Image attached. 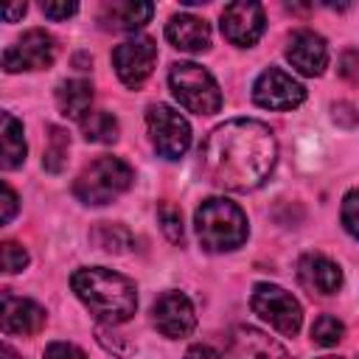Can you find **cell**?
<instances>
[{
	"label": "cell",
	"instance_id": "cell-13",
	"mask_svg": "<svg viewBox=\"0 0 359 359\" xmlns=\"http://www.w3.org/2000/svg\"><path fill=\"white\" fill-rule=\"evenodd\" d=\"M45 320H48V311L36 300L20 297L14 292L0 294V328H3V334L31 337V334L42 331Z\"/></svg>",
	"mask_w": 359,
	"mask_h": 359
},
{
	"label": "cell",
	"instance_id": "cell-8",
	"mask_svg": "<svg viewBox=\"0 0 359 359\" xmlns=\"http://www.w3.org/2000/svg\"><path fill=\"white\" fill-rule=\"evenodd\" d=\"M56 59V39L45 28H31L25 31L14 45L3 50V67L6 73H20V70H45Z\"/></svg>",
	"mask_w": 359,
	"mask_h": 359
},
{
	"label": "cell",
	"instance_id": "cell-16",
	"mask_svg": "<svg viewBox=\"0 0 359 359\" xmlns=\"http://www.w3.org/2000/svg\"><path fill=\"white\" fill-rule=\"evenodd\" d=\"M224 359H289V353L283 351L280 342H275L272 337L261 334L258 328L238 325L233 331V337H230Z\"/></svg>",
	"mask_w": 359,
	"mask_h": 359
},
{
	"label": "cell",
	"instance_id": "cell-9",
	"mask_svg": "<svg viewBox=\"0 0 359 359\" xmlns=\"http://www.w3.org/2000/svg\"><path fill=\"white\" fill-rule=\"evenodd\" d=\"M252 101L264 109L286 112L306 101V87L280 67H266L252 84Z\"/></svg>",
	"mask_w": 359,
	"mask_h": 359
},
{
	"label": "cell",
	"instance_id": "cell-11",
	"mask_svg": "<svg viewBox=\"0 0 359 359\" xmlns=\"http://www.w3.org/2000/svg\"><path fill=\"white\" fill-rule=\"evenodd\" d=\"M264 28H266V17H264L261 3L241 0V3L224 6L222 11V34L236 48H252L261 39Z\"/></svg>",
	"mask_w": 359,
	"mask_h": 359
},
{
	"label": "cell",
	"instance_id": "cell-14",
	"mask_svg": "<svg viewBox=\"0 0 359 359\" xmlns=\"http://www.w3.org/2000/svg\"><path fill=\"white\" fill-rule=\"evenodd\" d=\"M286 59L297 73L314 79L323 76V70L328 67V45L317 31L300 28L286 42Z\"/></svg>",
	"mask_w": 359,
	"mask_h": 359
},
{
	"label": "cell",
	"instance_id": "cell-15",
	"mask_svg": "<svg viewBox=\"0 0 359 359\" xmlns=\"http://www.w3.org/2000/svg\"><path fill=\"white\" fill-rule=\"evenodd\" d=\"M297 280L303 283V289H309L311 294H337L342 289V269L337 261H331L328 255L320 252H306L297 261Z\"/></svg>",
	"mask_w": 359,
	"mask_h": 359
},
{
	"label": "cell",
	"instance_id": "cell-22",
	"mask_svg": "<svg viewBox=\"0 0 359 359\" xmlns=\"http://www.w3.org/2000/svg\"><path fill=\"white\" fill-rule=\"evenodd\" d=\"M90 238H93L95 247L104 250V252L121 255V252L132 250V233H129L123 224H115V222H101V224H95V230L90 233Z\"/></svg>",
	"mask_w": 359,
	"mask_h": 359
},
{
	"label": "cell",
	"instance_id": "cell-23",
	"mask_svg": "<svg viewBox=\"0 0 359 359\" xmlns=\"http://www.w3.org/2000/svg\"><path fill=\"white\" fill-rule=\"evenodd\" d=\"M67 151H70V137H67V132L59 129V126H50L42 165H45L50 174H59V171L65 168V163H67Z\"/></svg>",
	"mask_w": 359,
	"mask_h": 359
},
{
	"label": "cell",
	"instance_id": "cell-7",
	"mask_svg": "<svg viewBox=\"0 0 359 359\" xmlns=\"http://www.w3.org/2000/svg\"><path fill=\"white\" fill-rule=\"evenodd\" d=\"M146 129L154 151L165 160H180L191 146L188 121L168 104H151L146 109Z\"/></svg>",
	"mask_w": 359,
	"mask_h": 359
},
{
	"label": "cell",
	"instance_id": "cell-18",
	"mask_svg": "<svg viewBox=\"0 0 359 359\" xmlns=\"http://www.w3.org/2000/svg\"><path fill=\"white\" fill-rule=\"evenodd\" d=\"M154 14L151 3H140V0H112L101 6V25L107 31H137L143 28Z\"/></svg>",
	"mask_w": 359,
	"mask_h": 359
},
{
	"label": "cell",
	"instance_id": "cell-6",
	"mask_svg": "<svg viewBox=\"0 0 359 359\" xmlns=\"http://www.w3.org/2000/svg\"><path fill=\"white\" fill-rule=\"evenodd\" d=\"M250 309L283 337H294L303 325V309L297 297H292L278 283H255L250 294Z\"/></svg>",
	"mask_w": 359,
	"mask_h": 359
},
{
	"label": "cell",
	"instance_id": "cell-28",
	"mask_svg": "<svg viewBox=\"0 0 359 359\" xmlns=\"http://www.w3.org/2000/svg\"><path fill=\"white\" fill-rule=\"evenodd\" d=\"M42 359H87V353L73 342H50L45 348Z\"/></svg>",
	"mask_w": 359,
	"mask_h": 359
},
{
	"label": "cell",
	"instance_id": "cell-21",
	"mask_svg": "<svg viewBox=\"0 0 359 359\" xmlns=\"http://www.w3.org/2000/svg\"><path fill=\"white\" fill-rule=\"evenodd\" d=\"M81 135L87 143H115L118 135H121V126H118V118L104 112V109H95L90 112L84 121H81Z\"/></svg>",
	"mask_w": 359,
	"mask_h": 359
},
{
	"label": "cell",
	"instance_id": "cell-30",
	"mask_svg": "<svg viewBox=\"0 0 359 359\" xmlns=\"http://www.w3.org/2000/svg\"><path fill=\"white\" fill-rule=\"evenodd\" d=\"M79 11V3H42V14L45 17H50V20H67V17H73Z\"/></svg>",
	"mask_w": 359,
	"mask_h": 359
},
{
	"label": "cell",
	"instance_id": "cell-20",
	"mask_svg": "<svg viewBox=\"0 0 359 359\" xmlns=\"http://www.w3.org/2000/svg\"><path fill=\"white\" fill-rule=\"evenodd\" d=\"M25 137L22 123L11 112H0V168L11 171L25 163Z\"/></svg>",
	"mask_w": 359,
	"mask_h": 359
},
{
	"label": "cell",
	"instance_id": "cell-25",
	"mask_svg": "<svg viewBox=\"0 0 359 359\" xmlns=\"http://www.w3.org/2000/svg\"><path fill=\"white\" fill-rule=\"evenodd\" d=\"M157 222H160V227H163V233H165V238H168L171 244H182L185 230H182V213H180L177 205L160 202V205H157Z\"/></svg>",
	"mask_w": 359,
	"mask_h": 359
},
{
	"label": "cell",
	"instance_id": "cell-24",
	"mask_svg": "<svg viewBox=\"0 0 359 359\" xmlns=\"http://www.w3.org/2000/svg\"><path fill=\"white\" fill-rule=\"evenodd\" d=\"M342 337H345V325H342V320H337L331 314L317 317L311 325V342L320 348H334L342 342Z\"/></svg>",
	"mask_w": 359,
	"mask_h": 359
},
{
	"label": "cell",
	"instance_id": "cell-12",
	"mask_svg": "<svg viewBox=\"0 0 359 359\" xmlns=\"http://www.w3.org/2000/svg\"><path fill=\"white\" fill-rule=\"evenodd\" d=\"M151 320L157 325V331L168 339H182L194 331L196 325V311H194V303L188 300V294L171 289V292H163L154 306H151Z\"/></svg>",
	"mask_w": 359,
	"mask_h": 359
},
{
	"label": "cell",
	"instance_id": "cell-2",
	"mask_svg": "<svg viewBox=\"0 0 359 359\" xmlns=\"http://www.w3.org/2000/svg\"><path fill=\"white\" fill-rule=\"evenodd\" d=\"M70 286L81 306L93 314L101 325H121L126 323L137 309V289L135 283L107 266H81L73 272Z\"/></svg>",
	"mask_w": 359,
	"mask_h": 359
},
{
	"label": "cell",
	"instance_id": "cell-29",
	"mask_svg": "<svg viewBox=\"0 0 359 359\" xmlns=\"http://www.w3.org/2000/svg\"><path fill=\"white\" fill-rule=\"evenodd\" d=\"M20 199H17V194H14V188L8 185V182H3L0 185V222L3 224H8L11 219H14V213H17V205Z\"/></svg>",
	"mask_w": 359,
	"mask_h": 359
},
{
	"label": "cell",
	"instance_id": "cell-33",
	"mask_svg": "<svg viewBox=\"0 0 359 359\" xmlns=\"http://www.w3.org/2000/svg\"><path fill=\"white\" fill-rule=\"evenodd\" d=\"M25 11H28V6H25V3H17V6H6V8H3V20H6V22H14V20H17V17H22Z\"/></svg>",
	"mask_w": 359,
	"mask_h": 359
},
{
	"label": "cell",
	"instance_id": "cell-27",
	"mask_svg": "<svg viewBox=\"0 0 359 359\" xmlns=\"http://www.w3.org/2000/svg\"><path fill=\"white\" fill-rule=\"evenodd\" d=\"M342 227L353 236V238H359V188H353V191H348L345 194V199H342Z\"/></svg>",
	"mask_w": 359,
	"mask_h": 359
},
{
	"label": "cell",
	"instance_id": "cell-5",
	"mask_svg": "<svg viewBox=\"0 0 359 359\" xmlns=\"http://www.w3.org/2000/svg\"><path fill=\"white\" fill-rule=\"evenodd\" d=\"M168 87L180 107L194 115H216L222 109V90L216 79L196 62H177L168 70Z\"/></svg>",
	"mask_w": 359,
	"mask_h": 359
},
{
	"label": "cell",
	"instance_id": "cell-17",
	"mask_svg": "<svg viewBox=\"0 0 359 359\" xmlns=\"http://www.w3.org/2000/svg\"><path fill=\"white\" fill-rule=\"evenodd\" d=\"M165 39L185 53H202L210 48V25L194 14H174L165 22Z\"/></svg>",
	"mask_w": 359,
	"mask_h": 359
},
{
	"label": "cell",
	"instance_id": "cell-1",
	"mask_svg": "<svg viewBox=\"0 0 359 359\" xmlns=\"http://www.w3.org/2000/svg\"><path fill=\"white\" fill-rule=\"evenodd\" d=\"M278 163V140L264 121L236 118L216 126L202 149L199 165L205 177L224 191H255L261 188Z\"/></svg>",
	"mask_w": 359,
	"mask_h": 359
},
{
	"label": "cell",
	"instance_id": "cell-19",
	"mask_svg": "<svg viewBox=\"0 0 359 359\" xmlns=\"http://www.w3.org/2000/svg\"><path fill=\"white\" fill-rule=\"evenodd\" d=\"M56 104H59L65 118L81 123L93 112L90 109L93 107V84L87 79H67V81H62L59 90H56Z\"/></svg>",
	"mask_w": 359,
	"mask_h": 359
},
{
	"label": "cell",
	"instance_id": "cell-34",
	"mask_svg": "<svg viewBox=\"0 0 359 359\" xmlns=\"http://www.w3.org/2000/svg\"><path fill=\"white\" fill-rule=\"evenodd\" d=\"M0 359H17V356H14V351H11L8 345H3V348H0Z\"/></svg>",
	"mask_w": 359,
	"mask_h": 359
},
{
	"label": "cell",
	"instance_id": "cell-31",
	"mask_svg": "<svg viewBox=\"0 0 359 359\" xmlns=\"http://www.w3.org/2000/svg\"><path fill=\"white\" fill-rule=\"evenodd\" d=\"M339 73H342L348 81L359 84V53H356V50H345V53H342V59H339Z\"/></svg>",
	"mask_w": 359,
	"mask_h": 359
},
{
	"label": "cell",
	"instance_id": "cell-32",
	"mask_svg": "<svg viewBox=\"0 0 359 359\" xmlns=\"http://www.w3.org/2000/svg\"><path fill=\"white\" fill-rule=\"evenodd\" d=\"M185 359H224V356L216 348H210V345H191Z\"/></svg>",
	"mask_w": 359,
	"mask_h": 359
},
{
	"label": "cell",
	"instance_id": "cell-26",
	"mask_svg": "<svg viewBox=\"0 0 359 359\" xmlns=\"http://www.w3.org/2000/svg\"><path fill=\"white\" fill-rule=\"evenodd\" d=\"M28 250L17 241H3L0 244V266L6 275H14V272H22L28 266Z\"/></svg>",
	"mask_w": 359,
	"mask_h": 359
},
{
	"label": "cell",
	"instance_id": "cell-35",
	"mask_svg": "<svg viewBox=\"0 0 359 359\" xmlns=\"http://www.w3.org/2000/svg\"><path fill=\"white\" fill-rule=\"evenodd\" d=\"M323 359H337V356H323Z\"/></svg>",
	"mask_w": 359,
	"mask_h": 359
},
{
	"label": "cell",
	"instance_id": "cell-3",
	"mask_svg": "<svg viewBox=\"0 0 359 359\" xmlns=\"http://www.w3.org/2000/svg\"><path fill=\"white\" fill-rule=\"evenodd\" d=\"M194 227L199 236V244L208 252H230L238 250L247 241V216L244 210L224 199V196H210L205 199L196 213H194Z\"/></svg>",
	"mask_w": 359,
	"mask_h": 359
},
{
	"label": "cell",
	"instance_id": "cell-4",
	"mask_svg": "<svg viewBox=\"0 0 359 359\" xmlns=\"http://www.w3.org/2000/svg\"><path fill=\"white\" fill-rule=\"evenodd\" d=\"M132 180H135V171L126 160L104 154L81 168V174L73 180V194L81 205L98 208V205H109L121 194H126L132 188Z\"/></svg>",
	"mask_w": 359,
	"mask_h": 359
},
{
	"label": "cell",
	"instance_id": "cell-10",
	"mask_svg": "<svg viewBox=\"0 0 359 359\" xmlns=\"http://www.w3.org/2000/svg\"><path fill=\"white\" fill-rule=\"evenodd\" d=\"M157 62V45L151 36H132L123 39L115 50H112V67L118 73V79L126 87H140Z\"/></svg>",
	"mask_w": 359,
	"mask_h": 359
}]
</instances>
